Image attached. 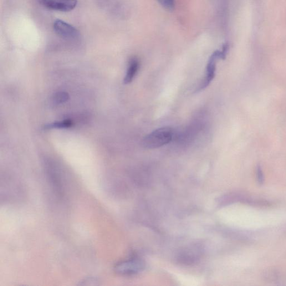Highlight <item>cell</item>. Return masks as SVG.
I'll list each match as a JSON object with an SVG mask.
<instances>
[{"mask_svg": "<svg viewBox=\"0 0 286 286\" xmlns=\"http://www.w3.org/2000/svg\"><path fill=\"white\" fill-rule=\"evenodd\" d=\"M173 135V132L170 127H161L147 135L142 140V145L146 149H156L170 143Z\"/></svg>", "mask_w": 286, "mask_h": 286, "instance_id": "cell-1", "label": "cell"}, {"mask_svg": "<svg viewBox=\"0 0 286 286\" xmlns=\"http://www.w3.org/2000/svg\"><path fill=\"white\" fill-rule=\"evenodd\" d=\"M139 68V62L136 58H131L127 67L126 74L124 78V83L129 84L134 80L137 71Z\"/></svg>", "mask_w": 286, "mask_h": 286, "instance_id": "cell-6", "label": "cell"}, {"mask_svg": "<svg viewBox=\"0 0 286 286\" xmlns=\"http://www.w3.org/2000/svg\"><path fill=\"white\" fill-rule=\"evenodd\" d=\"M257 177L259 182H262L263 181V173L259 167L257 170Z\"/></svg>", "mask_w": 286, "mask_h": 286, "instance_id": "cell-10", "label": "cell"}, {"mask_svg": "<svg viewBox=\"0 0 286 286\" xmlns=\"http://www.w3.org/2000/svg\"><path fill=\"white\" fill-rule=\"evenodd\" d=\"M44 7L55 11L69 12L78 5V0H37Z\"/></svg>", "mask_w": 286, "mask_h": 286, "instance_id": "cell-3", "label": "cell"}, {"mask_svg": "<svg viewBox=\"0 0 286 286\" xmlns=\"http://www.w3.org/2000/svg\"><path fill=\"white\" fill-rule=\"evenodd\" d=\"M53 29L59 37L65 39H76L80 36L78 30L63 20H56L53 23Z\"/></svg>", "mask_w": 286, "mask_h": 286, "instance_id": "cell-5", "label": "cell"}, {"mask_svg": "<svg viewBox=\"0 0 286 286\" xmlns=\"http://www.w3.org/2000/svg\"><path fill=\"white\" fill-rule=\"evenodd\" d=\"M145 269V263L141 260L132 259L120 262L116 265L115 270L116 273L122 275H131L142 271Z\"/></svg>", "mask_w": 286, "mask_h": 286, "instance_id": "cell-2", "label": "cell"}, {"mask_svg": "<svg viewBox=\"0 0 286 286\" xmlns=\"http://www.w3.org/2000/svg\"><path fill=\"white\" fill-rule=\"evenodd\" d=\"M162 6L168 10H173L175 8V0H158Z\"/></svg>", "mask_w": 286, "mask_h": 286, "instance_id": "cell-9", "label": "cell"}, {"mask_svg": "<svg viewBox=\"0 0 286 286\" xmlns=\"http://www.w3.org/2000/svg\"><path fill=\"white\" fill-rule=\"evenodd\" d=\"M222 59L221 51L217 50L213 52L209 58L206 67V76L205 79L202 81L197 91H202L210 85L216 76V64L217 60Z\"/></svg>", "mask_w": 286, "mask_h": 286, "instance_id": "cell-4", "label": "cell"}, {"mask_svg": "<svg viewBox=\"0 0 286 286\" xmlns=\"http://www.w3.org/2000/svg\"><path fill=\"white\" fill-rule=\"evenodd\" d=\"M69 99V95L64 92H60L54 95L53 97L54 103L56 104H60L67 101Z\"/></svg>", "mask_w": 286, "mask_h": 286, "instance_id": "cell-8", "label": "cell"}, {"mask_svg": "<svg viewBox=\"0 0 286 286\" xmlns=\"http://www.w3.org/2000/svg\"><path fill=\"white\" fill-rule=\"evenodd\" d=\"M73 125V121L69 119L64 120L62 121H56L47 125H46L45 129H66L69 128Z\"/></svg>", "mask_w": 286, "mask_h": 286, "instance_id": "cell-7", "label": "cell"}]
</instances>
